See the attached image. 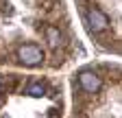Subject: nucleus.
<instances>
[{"mask_svg":"<svg viewBox=\"0 0 122 118\" xmlns=\"http://www.w3.org/2000/svg\"><path fill=\"white\" fill-rule=\"evenodd\" d=\"M18 57L26 66H39L41 59H44V53H41V48L37 46V44H26V46H22L18 50Z\"/></svg>","mask_w":122,"mask_h":118,"instance_id":"1","label":"nucleus"},{"mask_svg":"<svg viewBox=\"0 0 122 118\" xmlns=\"http://www.w3.org/2000/svg\"><path fill=\"white\" fill-rule=\"evenodd\" d=\"M87 22H89V26H92V31H105L107 28V24H109V20H107V16L100 11V9H96V7H92L89 11H87Z\"/></svg>","mask_w":122,"mask_h":118,"instance_id":"2","label":"nucleus"},{"mask_svg":"<svg viewBox=\"0 0 122 118\" xmlns=\"http://www.w3.org/2000/svg\"><path fill=\"white\" fill-rule=\"evenodd\" d=\"M81 85H83V90L89 92V94H96L100 90V77H96L94 72H81V77H79Z\"/></svg>","mask_w":122,"mask_h":118,"instance_id":"3","label":"nucleus"},{"mask_svg":"<svg viewBox=\"0 0 122 118\" xmlns=\"http://www.w3.org/2000/svg\"><path fill=\"white\" fill-rule=\"evenodd\" d=\"M46 37H48L50 46H59V42H61V35H59L57 26H48V28H46Z\"/></svg>","mask_w":122,"mask_h":118,"instance_id":"4","label":"nucleus"},{"mask_svg":"<svg viewBox=\"0 0 122 118\" xmlns=\"http://www.w3.org/2000/svg\"><path fill=\"white\" fill-rule=\"evenodd\" d=\"M44 92H46V90H44L41 83H33V85L28 87V94H30V96H44Z\"/></svg>","mask_w":122,"mask_h":118,"instance_id":"5","label":"nucleus"},{"mask_svg":"<svg viewBox=\"0 0 122 118\" xmlns=\"http://www.w3.org/2000/svg\"><path fill=\"white\" fill-rule=\"evenodd\" d=\"M50 118H57V114H52V116H50Z\"/></svg>","mask_w":122,"mask_h":118,"instance_id":"6","label":"nucleus"}]
</instances>
